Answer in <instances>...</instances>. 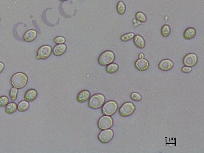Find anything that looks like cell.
I'll return each mask as SVG.
<instances>
[{"label": "cell", "mask_w": 204, "mask_h": 153, "mask_svg": "<svg viewBox=\"0 0 204 153\" xmlns=\"http://www.w3.org/2000/svg\"><path fill=\"white\" fill-rule=\"evenodd\" d=\"M28 83L27 75L22 72L15 73L11 79V84L12 86L17 89H22L25 87Z\"/></svg>", "instance_id": "6da1fadb"}, {"label": "cell", "mask_w": 204, "mask_h": 153, "mask_svg": "<svg viewBox=\"0 0 204 153\" xmlns=\"http://www.w3.org/2000/svg\"><path fill=\"white\" fill-rule=\"evenodd\" d=\"M105 101V97L102 94H96L89 98V107L92 109H98L102 107Z\"/></svg>", "instance_id": "7a4b0ae2"}, {"label": "cell", "mask_w": 204, "mask_h": 153, "mask_svg": "<svg viewBox=\"0 0 204 153\" xmlns=\"http://www.w3.org/2000/svg\"><path fill=\"white\" fill-rule=\"evenodd\" d=\"M115 60V54L111 50H106L103 52L98 58V63L101 66H107Z\"/></svg>", "instance_id": "3957f363"}, {"label": "cell", "mask_w": 204, "mask_h": 153, "mask_svg": "<svg viewBox=\"0 0 204 153\" xmlns=\"http://www.w3.org/2000/svg\"><path fill=\"white\" fill-rule=\"evenodd\" d=\"M136 110L135 105L132 102H125L123 104L119 109V114L122 117H126L132 116Z\"/></svg>", "instance_id": "277c9868"}, {"label": "cell", "mask_w": 204, "mask_h": 153, "mask_svg": "<svg viewBox=\"0 0 204 153\" xmlns=\"http://www.w3.org/2000/svg\"><path fill=\"white\" fill-rule=\"evenodd\" d=\"M118 104L114 100H110L105 104L102 107V113L105 116H113L117 110Z\"/></svg>", "instance_id": "5b68a950"}, {"label": "cell", "mask_w": 204, "mask_h": 153, "mask_svg": "<svg viewBox=\"0 0 204 153\" xmlns=\"http://www.w3.org/2000/svg\"><path fill=\"white\" fill-rule=\"evenodd\" d=\"M113 125L114 121L112 118L109 116H105V115L100 117L98 122V127L102 130L109 129L112 127Z\"/></svg>", "instance_id": "8992f818"}, {"label": "cell", "mask_w": 204, "mask_h": 153, "mask_svg": "<svg viewBox=\"0 0 204 153\" xmlns=\"http://www.w3.org/2000/svg\"><path fill=\"white\" fill-rule=\"evenodd\" d=\"M51 53H52V48L51 46H48V45L42 46L41 47L39 48L38 51H37L36 59L38 60L46 59L51 56Z\"/></svg>", "instance_id": "52a82bcc"}, {"label": "cell", "mask_w": 204, "mask_h": 153, "mask_svg": "<svg viewBox=\"0 0 204 153\" xmlns=\"http://www.w3.org/2000/svg\"><path fill=\"white\" fill-rule=\"evenodd\" d=\"M114 137L113 130L106 129L102 130L98 135V140L103 144H107L112 140Z\"/></svg>", "instance_id": "ba28073f"}, {"label": "cell", "mask_w": 204, "mask_h": 153, "mask_svg": "<svg viewBox=\"0 0 204 153\" xmlns=\"http://www.w3.org/2000/svg\"><path fill=\"white\" fill-rule=\"evenodd\" d=\"M198 63V57L194 53H190L187 54L184 57L183 63L185 66L189 67L195 66Z\"/></svg>", "instance_id": "9c48e42d"}, {"label": "cell", "mask_w": 204, "mask_h": 153, "mask_svg": "<svg viewBox=\"0 0 204 153\" xmlns=\"http://www.w3.org/2000/svg\"><path fill=\"white\" fill-rule=\"evenodd\" d=\"M173 66H174V63L169 59L162 60L159 63L158 65L159 68L164 72L170 71V70H172Z\"/></svg>", "instance_id": "30bf717a"}, {"label": "cell", "mask_w": 204, "mask_h": 153, "mask_svg": "<svg viewBox=\"0 0 204 153\" xmlns=\"http://www.w3.org/2000/svg\"><path fill=\"white\" fill-rule=\"evenodd\" d=\"M135 67L137 68L140 71H145L149 66V63L147 59L142 58L136 61L135 63Z\"/></svg>", "instance_id": "8fae6325"}, {"label": "cell", "mask_w": 204, "mask_h": 153, "mask_svg": "<svg viewBox=\"0 0 204 153\" xmlns=\"http://www.w3.org/2000/svg\"><path fill=\"white\" fill-rule=\"evenodd\" d=\"M91 97V93L88 90H82L80 91L77 97V100L79 103L87 102Z\"/></svg>", "instance_id": "7c38bea8"}, {"label": "cell", "mask_w": 204, "mask_h": 153, "mask_svg": "<svg viewBox=\"0 0 204 153\" xmlns=\"http://www.w3.org/2000/svg\"><path fill=\"white\" fill-rule=\"evenodd\" d=\"M38 96V93L35 89H31L28 90L24 94V100L28 102L34 101Z\"/></svg>", "instance_id": "4fadbf2b"}, {"label": "cell", "mask_w": 204, "mask_h": 153, "mask_svg": "<svg viewBox=\"0 0 204 153\" xmlns=\"http://www.w3.org/2000/svg\"><path fill=\"white\" fill-rule=\"evenodd\" d=\"M36 36H37L36 31L34 29H30L27 32H26V33L23 36V39L24 41H26L27 42H31L35 40Z\"/></svg>", "instance_id": "5bb4252c"}, {"label": "cell", "mask_w": 204, "mask_h": 153, "mask_svg": "<svg viewBox=\"0 0 204 153\" xmlns=\"http://www.w3.org/2000/svg\"><path fill=\"white\" fill-rule=\"evenodd\" d=\"M66 49L67 47L65 44H58L53 49V54L56 56H61L65 54Z\"/></svg>", "instance_id": "9a60e30c"}, {"label": "cell", "mask_w": 204, "mask_h": 153, "mask_svg": "<svg viewBox=\"0 0 204 153\" xmlns=\"http://www.w3.org/2000/svg\"><path fill=\"white\" fill-rule=\"evenodd\" d=\"M133 42L136 47H137L139 49H144L145 47V40L140 35H135L133 38Z\"/></svg>", "instance_id": "2e32d148"}, {"label": "cell", "mask_w": 204, "mask_h": 153, "mask_svg": "<svg viewBox=\"0 0 204 153\" xmlns=\"http://www.w3.org/2000/svg\"><path fill=\"white\" fill-rule=\"evenodd\" d=\"M196 31L193 28H189L184 32V38L186 40H191L196 36Z\"/></svg>", "instance_id": "e0dca14e"}, {"label": "cell", "mask_w": 204, "mask_h": 153, "mask_svg": "<svg viewBox=\"0 0 204 153\" xmlns=\"http://www.w3.org/2000/svg\"><path fill=\"white\" fill-rule=\"evenodd\" d=\"M17 110V105L14 102H11L6 105L5 112L8 114H14Z\"/></svg>", "instance_id": "ac0fdd59"}, {"label": "cell", "mask_w": 204, "mask_h": 153, "mask_svg": "<svg viewBox=\"0 0 204 153\" xmlns=\"http://www.w3.org/2000/svg\"><path fill=\"white\" fill-rule=\"evenodd\" d=\"M119 70V65L116 63H112L107 65L106 68V71L108 73L112 74L117 72V70Z\"/></svg>", "instance_id": "d6986e66"}, {"label": "cell", "mask_w": 204, "mask_h": 153, "mask_svg": "<svg viewBox=\"0 0 204 153\" xmlns=\"http://www.w3.org/2000/svg\"><path fill=\"white\" fill-rule=\"evenodd\" d=\"M29 107V104L28 101L26 100L21 101V102H19V104H18L17 105V110L21 112H25L28 109Z\"/></svg>", "instance_id": "ffe728a7"}, {"label": "cell", "mask_w": 204, "mask_h": 153, "mask_svg": "<svg viewBox=\"0 0 204 153\" xmlns=\"http://www.w3.org/2000/svg\"><path fill=\"white\" fill-rule=\"evenodd\" d=\"M117 11L120 15H123L126 12V5L125 3L120 1L117 5Z\"/></svg>", "instance_id": "44dd1931"}, {"label": "cell", "mask_w": 204, "mask_h": 153, "mask_svg": "<svg viewBox=\"0 0 204 153\" xmlns=\"http://www.w3.org/2000/svg\"><path fill=\"white\" fill-rule=\"evenodd\" d=\"M171 33V29L170 25L168 24H165L162 28V30H161V33H162V36L165 38L168 37Z\"/></svg>", "instance_id": "7402d4cb"}, {"label": "cell", "mask_w": 204, "mask_h": 153, "mask_svg": "<svg viewBox=\"0 0 204 153\" xmlns=\"http://www.w3.org/2000/svg\"><path fill=\"white\" fill-rule=\"evenodd\" d=\"M135 17L136 19H137V20L141 22H145L147 21V17L143 12H137L135 14Z\"/></svg>", "instance_id": "603a6c76"}, {"label": "cell", "mask_w": 204, "mask_h": 153, "mask_svg": "<svg viewBox=\"0 0 204 153\" xmlns=\"http://www.w3.org/2000/svg\"><path fill=\"white\" fill-rule=\"evenodd\" d=\"M135 33H129L123 35L121 36V40L122 42H128L130 40L133 39L135 36Z\"/></svg>", "instance_id": "cb8c5ba5"}, {"label": "cell", "mask_w": 204, "mask_h": 153, "mask_svg": "<svg viewBox=\"0 0 204 153\" xmlns=\"http://www.w3.org/2000/svg\"><path fill=\"white\" fill-rule=\"evenodd\" d=\"M18 93V89L13 87L10 91V97L12 101H15L17 99V96Z\"/></svg>", "instance_id": "d4e9b609"}, {"label": "cell", "mask_w": 204, "mask_h": 153, "mask_svg": "<svg viewBox=\"0 0 204 153\" xmlns=\"http://www.w3.org/2000/svg\"><path fill=\"white\" fill-rule=\"evenodd\" d=\"M130 97L132 100L135 101H140L142 100V96L139 93H136V92L132 93L130 95Z\"/></svg>", "instance_id": "484cf974"}, {"label": "cell", "mask_w": 204, "mask_h": 153, "mask_svg": "<svg viewBox=\"0 0 204 153\" xmlns=\"http://www.w3.org/2000/svg\"><path fill=\"white\" fill-rule=\"evenodd\" d=\"M8 98L6 96H2L0 97V107H3L8 104Z\"/></svg>", "instance_id": "4316f807"}, {"label": "cell", "mask_w": 204, "mask_h": 153, "mask_svg": "<svg viewBox=\"0 0 204 153\" xmlns=\"http://www.w3.org/2000/svg\"><path fill=\"white\" fill-rule=\"evenodd\" d=\"M66 40L63 36H57L54 38V42L56 44H63L65 42Z\"/></svg>", "instance_id": "83f0119b"}, {"label": "cell", "mask_w": 204, "mask_h": 153, "mask_svg": "<svg viewBox=\"0 0 204 153\" xmlns=\"http://www.w3.org/2000/svg\"><path fill=\"white\" fill-rule=\"evenodd\" d=\"M191 70H192L191 67L186 66H184L183 68H182V72L184 73H189L191 72Z\"/></svg>", "instance_id": "f1b7e54d"}, {"label": "cell", "mask_w": 204, "mask_h": 153, "mask_svg": "<svg viewBox=\"0 0 204 153\" xmlns=\"http://www.w3.org/2000/svg\"><path fill=\"white\" fill-rule=\"evenodd\" d=\"M4 68H5V65H4V64L3 63H2V62H0V73H1L3 71Z\"/></svg>", "instance_id": "f546056e"}, {"label": "cell", "mask_w": 204, "mask_h": 153, "mask_svg": "<svg viewBox=\"0 0 204 153\" xmlns=\"http://www.w3.org/2000/svg\"><path fill=\"white\" fill-rule=\"evenodd\" d=\"M139 57H140V59H142V58H144V54H142V53L140 54V55H139Z\"/></svg>", "instance_id": "4dcf8cb0"}, {"label": "cell", "mask_w": 204, "mask_h": 153, "mask_svg": "<svg viewBox=\"0 0 204 153\" xmlns=\"http://www.w3.org/2000/svg\"><path fill=\"white\" fill-rule=\"evenodd\" d=\"M60 1H62V2H64V1H66V0H60Z\"/></svg>", "instance_id": "1f68e13d"}]
</instances>
